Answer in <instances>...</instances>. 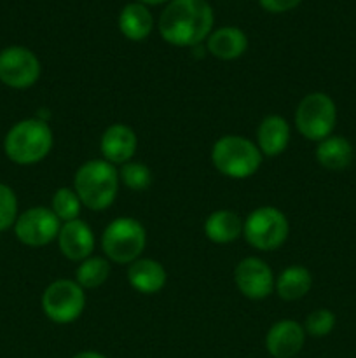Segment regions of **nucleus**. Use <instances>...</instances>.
I'll return each instance as SVG.
<instances>
[{"mask_svg": "<svg viewBox=\"0 0 356 358\" xmlns=\"http://www.w3.org/2000/svg\"><path fill=\"white\" fill-rule=\"evenodd\" d=\"M244 220L232 210H216L205 220V234L209 241L227 245L243 236Z\"/></svg>", "mask_w": 356, "mask_h": 358, "instance_id": "nucleus-18", "label": "nucleus"}, {"mask_svg": "<svg viewBox=\"0 0 356 358\" xmlns=\"http://www.w3.org/2000/svg\"><path fill=\"white\" fill-rule=\"evenodd\" d=\"M213 9L206 0H171L159 17V34L168 44L194 48L213 28Z\"/></svg>", "mask_w": 356, "mask_h": 358, "instance_id": "nucleus-1", "label": "nucleus"}, {"mask_svg": "<svg viewBox=\"0 0 356 358\" xmlns=\"http://www.w3.org/2000/svg\"><path fill=\"white\" fill-rule=\"evenodd\" d=\"M51 210L56 217L59 219V222L65 224L70 220L79 219L80 210H82V203H80L79 196L73 189L70 187H59L54 192L51 201Z\"/></svg>", "mask_w": 356, "mask_h": 358, "instance_id": "nucleus-23", "label": "nucleus"}, {"mask_svg": "<svg viewBox=\"0 0 356 358\" xmlns=\"http://www.w3.org/2000/svg\"><path fill=\"white\" fill-rule=\"evenodd\" d=\"M212 163L229 178H248L258 171L262 152L257 143L241 135H225L212 147Z\"/></svg>", "mask_w": 356, "mask_h": 358, "instance_id": "nucleus-4", "label": "nucleus"}, {"mask_svg": "<svg viewBox=\"0 0 356 358\" xmlns=\"http://www.w3.org/2000/svg\"><path fill=\"white\" fill-rule=\"evenodd\" d=\"M61 229V222L45 206H31L17 215L14 234L27 247H45L56 240Z\"/></svg>", "mask_w": 356, "mask_h": 358, "instance_id": "nucleus-10", "label": "nucleus"}, {"mask_svg": "<svg viewBox=\"0 0 356 358\" xmlns=\"http://www.w3.org/2000/svg\"><path fill=\"white\" fill-rule=\"evenodd\" d=\"M128 282L136 292L150 296L164 289L168 273L156 259H136L128 268Z\"/></svg>", "mask_w": 356, "mask_h": 358, "instance_id": "nucleus-15", "label": "nucleus"}, {"mask_svg": "<svg viewBox=\"0 0 356 358\" xmlns=\"http://www.w3.org/2000/svg\"><path fill=\"white\" fill-rule=\"evenodd\" d=\"M311 287H313V276L309 269L304 266H290L279 273L274 289L283 301H299L307 296Z\"/></svg>", "mask_w": 356, "mask_h": 358, "instance_id": "nucleus-21", "label": "nucleus"}, {"mask_svg": "<svg viewBox=\"0 0 356 358\" xmlns=\"http://www.w3.org/2000/svg\"><path fill=\"white\" fill-rule=\"evenodd\" d=\"M17 219V198L16 192L9 185L0 182V233L14 227Z\"/></svg>", "mask_w": 356, "mask_h": 358, "instance_id": "nucleus-26", "label": "nucleus"}, {"mask_svg": "<svg viewBox=\"0 0 356 358\" xmlns=\"http://www.w3.org/2000/svg\"><path fill=\"white\" fill-rule=\"evenodd\" d=\"M147 231L133 217H117L112 220L101 236V248L107 259L115 264H131L143 254Z\"/></svg>", "mask_w": 356, "mask_h": 358, "instance_id": "nucleus-5", "label": "nucleus"}, {"mask_svg": "<svg viewBox=\"0 0 356 358\" xmlns=\"http://www.w3.org/2000/svg\"><path fill=\"white\" fill-rule=\"evenodd\" d=\"M119 180L131 191H145L152 184V171L145 163L129 161L119 170Z\"/></svg>", "mask_w": 356, "mask_h": 358, "instance_id": "nucleus-24", "label": "nucleus"}, {"mask_svg": "<svg viewBox=\"0 0 356 358\" xmlns=\"http://www.w3.org/2000/svg\"><path fill=\"white\" fill-rule=\"evenodd\" d=\"M304 343H306L304 325L290 318H283L272 324L265 336V348L272 358H293L304 348Z\"/></svg>", "mask_w": 356, "mask_h": 358, "instance_id": "nucleus-12", "label": "nucleus"}, {"mask_svg": "<svg viewBox=\"0 0 356 358\" xmlns=\"http://www.w3.org/2000/svg\"><path fill=\"white\" fill-rule=\"evenodd\" d=\"M42 310L51 322L59 325L72 324L86 308V294L75 280H56L42 294Z\"/></svg>", "mask_w": 356, "mask_h": 358, "instance_id": "nucleus-8", "label": "nucleus"}, {"mask_svg": "<svg viewBox=\"0 0 356 358\" xmlns=\"http://www.w3.org/2000/svg\"><path fill=\"white\" fill-rule=\"evenodd\" d=\"M136 149H138V138L133 128L122 122H115V124L108 126L103 131L100 140V150L105 161L110 164H122L129 163L135 156Z\"/></svg>", "mask_w": 356, "mask_h": 358, "instance_id": "nucleus-13", "label": "nucleus"}, {"mask_svg": "<svg viewBox=\"0 0 356 358\" xmlns=\"http://www.w3.org/2000/svg\"><path fill=\"white\" fill-rule=\"evenodd\" d=\"M234 282L244 297L260 301L274 292L276 278L271 266L260 257H244L234 269Z\"/></svg>", "mask_w": 356, "mask_h": 358, "instance_id": "nucleus-11", "label": "nucleus"}, {"mask_svg": "<svg viewBox=\"0 0 356 358\" xmlns=\"http://www.w3.org/2000/svg\"><path fill=\"white\" fill-rule=\"evenodd\" d=\"M337 122V107L330 94L314 91L299 101L295 110V126L304 138L321 142L332 135Z\"/></svg>", "mask_w": 356, "mask_h": 358, "instance_id": "nucleus-6", "label": "nucleus"}, {"mask_svg": "<svg viewBox=\"0 0 356 358\" xmlns=\"http://www.w3.org/2000/svg\"><path fill=\"white\" fill-rule=\"evenodd\" d=\"M138 2L143 3V6H159V3L171 2V0H138Z\"/></svg>", "mask_w": 356, "mask_h": 358, "instance_id": "nucleus-29", "label": "nucleus"}, {"mask_svg": "<svg viewBox=\"0 0 356 358\" xmlns=\"http://www.w3.org/2000/svg\"><path fill=\"white\" fill-rule=\"evenodd\" d=\"M246 48V34L237 27H222L218 30L212 31L208 37V51L215 58L225 59V62L243 56Z\"/></svg>", "mask_w": 356, "mask_h": 358, "instance_id": "nucleus-17", "label": "nucleus"}, {"mask_svg": "<svg viewBox=\"0 0 356 358\" xmlns=\"http://www.w3.org/2000/svg\"><path fill=\"white\" fill-rule=\"evenodd\" d=\"M42 66L37 55L23 45H9L0 51V83L13 90H28L40 79Z\"/></svg>", "mask_w": 356, "mask_h": 358, "instance_id": "nucleus-9", "label": "nucleus"}, {"mask_svg": "<svg viewBox=\"0 0 356 358\" xmlns=\"http://www.w3.org/2000/svg\"><path fill=\"white\" fill-rule=\"evenodd\" d=\"M290 234V222L276 206H258L246 217L243 236L253 248L272 252L281 247Z\"/></svg>", "mask_w": 356, "mask_h": 358, "instance_id": "nucleus-7", "label": "nucleus"}, {"mask_svg": "<svg viewBox=\"0 0 356 358\" xmlns=\"http://www.w3.org/2000/svg\"><path fill=\"white\" fill-rule=\"evenodd\" d=\"M119 185V170L105 159L86 161L73 177V191L82 206L93 212H103L115 201Z\"/></svg>", "mask_w": 356, "mask_h": 358, "instance_id": "nucleus-2", "label": "nucleus"}, {"mask_svg": "<svg viewBox=\"0 0 356 358\" xmlns=\"http://www.w3.org/2000/svg\"><path fill=\"white\" fill-rule=\"evenodd\" d=\"M58 245L61 254L68 261L82 262L84 259L91 257L94 250L93 229L82 219L61 224V229H59L58 234Z\"/></svg>", "mask_w": 356, "mask_h": 358, "instance_id": "nucleus-14", "label": "nucleus"}, {"mask_svg": "<svg viewBox=\"0 0 356 358\" xmlns=\"http://www.w3.org/2000/svg\"><path fill=\"white\" fill-rule=\"evenodd\" d=\"M353 145L348 138L339 135H330L328 138L318 142L316 147V161L325 170L341 171L351 164Z\"/></svg>", "mask_w": 356, "mask_h": 358, "instance_id": "nucleus-19", "label": "nucleus"}, {"mask_svg": "<svg viewBox=\"0 0 356 358\" xmlns=\"http://www.w3.org/2000/svg\"><path fill=\"white\" fill-rule=\"evenodd\" d=\"M110 276V261L98 255L84 259L75 269V282L82 289H98Z\"/></svg>", "mask_w": 356, "mask_h": 358, "instance_id": "nucleus-22", "label": "nucleus"}, {"mask_svg": "<svg viewBox=\"0 0 356 358\" xmlns=\"http://www.w3.org/2000/svg\"><path fill=\"white\" fill-rule=\"evenodd\" d=\"M290 143V124L281 115H267L257 128V147L262 156L276 157L286 150Z\"/></svg>", "mask_w": 356, "mask_h": 358, "instance_id": "nucleus-16", "label": "nucleus"}, {"mask_svg": "<svg viewBox=\"0 0 356 358\" xmlns=\"http://www.w3.org/2000/svg\"><path fill=\"white\" fill-rule=\"evenodd\" d=\"M335 322H337V318H335L334 311L327 310V308H318L307 315L304 331L313 338H325L335 329Z\"/></svg>", "mask_w": 356, "mask_h": 358, "instance_id": "nucleus-25", "label": "nucleus"}, {"mask_svg": "<svg viewBox=\"0 0 356 358\" xmlns=\"http://www.w3.org/2000/svg\"><path fill=\"white\" fill-rule=\"evenodd\" d=\"M258 2L269 13H286L295 9L302 0H258Z\"/></svg>", "mask_w": 356, "mask_h": 358, "instance_id": "nucleus-27", "label": "nucleus"}, {"mask_svg": "<svg viewBox=\"0 0 356 358\" xmlns=\"http://www.w3.org/2000/svg\"><path fill=\"white\" fill-rule=\"evenodd\" d=\"M54 145V135L47 121L38 117L23 119L7 131L3 138V152L13 163L28 166L40 163L49 156Z\"/></svg>", "mask_w": 356, "mask_h": 358, "instance_id": "nucleus-3", "label": "nucleus"}, {"mask_svg": "<svg viewBox=\"0 0 356 358\" xmlns=\"http://www.w3.org/2000/svg\"><path fill=\"white\" fill-rule=\"evenodd\" d=\"M72 358H107L105 355H101V353L98 352H91V350H86V352H79L75 353Z\"/></svg>", "mask_w": 356, "mask_h": 358, "instance_id": "nucleus-28", "label": "nucleus"}, {"mask_svg": "<svg viewBox=\"0 0 356 358\" xmlns=\"http://www.w3.org/2000/svg\"><path fill=\"white\" fill-rule=\"evenodd\" d=\"M154 27V17L149 7L140 2H131L122 7L119 14V30L129 41H143L150 35Z\"/></svg>", "mask_w": 356, "mask_h": 358, "instance_id": "nucleus-20", "label": "nucleus"}]
</instances>
